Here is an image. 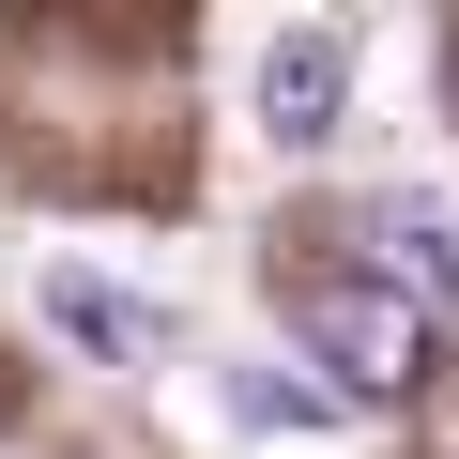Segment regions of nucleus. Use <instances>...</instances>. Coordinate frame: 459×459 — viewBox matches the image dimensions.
Returning <instances> with one entry per match:
<instances>
[{"mask_svg": "<svg viewBox=\"0 0 459 459\" xmlns=\"http://www.w3.org/2000/svg\"><path fill=\"white\" fill-rule=\"evenodd\" d=\"M276 291H291V337L337 368V413H352V398H368V413H398V398L429 383V307H398L368 261H291Z\"/></svg>", "mask_w": 459, "mask_h": 459, "instance_id": "f257e3e1", "label": "nucleus"}, {"mask_svg": "<svg viewBox=\"0 0 459 459\" xmlns=\"http://www.w3.org/2000/svg\"><path fill=\"white\" fill-rule=\"evenodd\" d=\"M337 108H352V31H322V16L276 31V47H261V138H276V153H322Z\"/></svg>", "mask_w": 459, "mask_h": 459, "instance_id": "f03ea898", "label": "nucleus"}, {"mask_svg": "<svg viewBox=\"0 0 459 459\" xmlns=\"http://www.w3.org/2000/svg\"><path fill=\"white\" fill-rule=\"evenodd\" d=\"M47 337H77V352H108V368H153V352H169V307L123 291V276H92V261H47Z\"/></svg>", "mask_w": 459, "mask_h": 459, "instance_id": "7ed1b4c3", "label": "nucleus"}, {"mask_svg": "<svg viewBox=\"0 0 459 459\" xmlns=\"http://www.w3.org/2000/svg\"><path fill=\"white\" fill-rule=\"evenodd\" d=\"M368 276H383L398 307L459 322V230H444V214H413V199H383V214H368Z\"/></svg>", "mask_w": 459, "mask_h": 459, "instance_id": "20e7f679", "label": "nucleus"}, {"mask_svg": "<svg viewBox=\"0 0 459 459\" xmlns=\"http://www.w3.org/2000/svg\"><path fill=\"white\" fill-rule=\"evenodd\" d=\"M230 413H246V429H337V383H276V368H230Z\"/></svg>", "mask_w": 459, "mask_h": 459, "instance_id": "39448f33", "label": "nucleus"}, {"mask_svg": "<svg viewBox=\"0 0 459 459\" xmlns=\"http://www.w3.org/2000/svg\"><path fill=\"white\" fill-rule=\"evenodd\" d=\"M444 77H459V62H444Z\"/></svg>", "mask_w": 459, "mask_h": 459, "instance_id": "423d86ee", "label": "nucleus"}]
</instances>
